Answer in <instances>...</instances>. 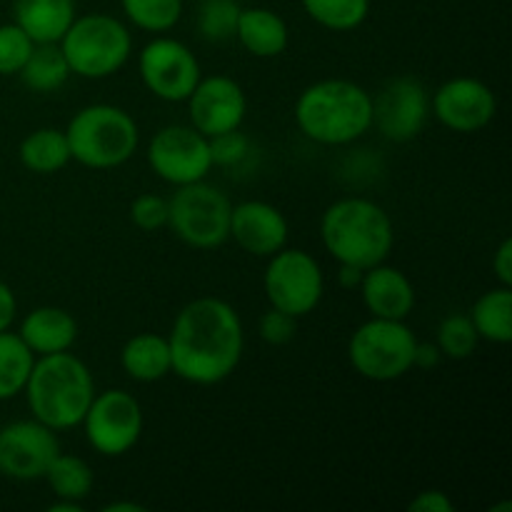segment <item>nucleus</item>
Masks as SVG:
<instances>
[{"label":"nucleus","instance_id":"f257e3e1","mask_svg":"<svg viewBox=\"0 0 512 512\" xmlns=\"http://www.w3.org/2000/svg\"><path fill=\"white\" fill-rule=\"evenodd\" d=\"M170 373L190 385H218L238 370L245 330L238 310L223 298H195L175 315L168 335Z\"/></svg>","mask_w":512,"mask_h":512},{"label":"nucleus","instance_id":"f03ea898","mask_svg":"<svg viewBox=\"0 0 512 512\" xmlns=\"http://www.w3.org/2000/svg\"><path fill=\"white\" fill-rule=\"evenodd\" d=\"M293 118L308 140L340 148L360 140L373 128V95L353 80H318L298 95Z\"/></svg>","mask_w":512,"mask_h":512},{"label":"nucleus","instance_id":"7ed1b4c3","mask_svg":"<svg viewBox=\"0 0 512 512\" xmlns=\"http://www.w3.org/2000/svg\"><path fill=\"white\" fill-rule=\"evenodd\" d=\"M23 393L33 418L60 433L83 423L95 398V380L88 365L65 350L35 358Z\"/></svg>","mask_w":512,"mask_h":512},{"label":"nucleus","instance_id":"20e7f679","mask_svg":"<svg viewBox=\"0 0 512 512\" xmlns=\"http://www.w3.org/2000/svg\"><path fill=\"white\" fill-rule=\"evenodd\" d=\"M320 240L338 265L368 270L388 260L395 228L383 205L370 198H340L320 218Z\"/></svg>","mask_w":512,"mask_h":512},{"label":"nucleus","instance_id":"39448f33","mask_svg":"<svg viewBox=\"0 0 512 512\" xmlns=\"http://www.w3.org/2000/svg\"><path fill=\"white\" fill-rule=\"evenodd\" d=\"M70 160L90 170H113L128 163L140 145V128L128 110L110 103L85 105L65 128Z\"/></svg>","mask_w":512,"mask_h":512},{"label":"nucleus","instance_id":"423d86ee","mask_svg":"<svg viewBox=\"0 0 512 512\" xmlns=\"http://www.w3.org/2000/svg\"><path fill=\"white\" fill-rule=\"evenodd\" d=\"M60 50L70 73L85 80H103L125 68L133 55V35L128 25L105 13L83 15L70 23L60 38Z\"/></svg>","mask_w":512,"mask_h":512},{"label":"nucleus","instance_id":"0eeeda50","mask_svg":"<svg viewBox=\"0 0 512 512\" xmlns=\"http://www.w3.org/2000/svg\"><path fill=\"white\" fill-rule=\"evenodd\" d=\"M415 348L418 338L405 320L370 318L350 335L348 358L360 378L393 383L415 368Z\"/></svg>","mask_w":512,"mask_h":512},{"label":"nucleus","instance_id":"6e6552de","mask_svg":"<svg viewBox=\"0 0 512 512\" xmlns=\"http://www.w3.org/2000/svg\"><path fill=\"white\" fill-rule=\"evenodd\" d=\"M230 213L228 195L205 180L180 185L168 198V228L195 250H215L228 243Z\"/></svg>","mask_w":512,"mask_h":512},{"label":"nucleus","instance_id":"1a4fd4ad","mask_svg":"<svg viewBox=\"0 0 512 512\" xmlns=\"http://www.w3.org/2000/svg\"><path fill=\"white\" fill-rule=\"evenodd\" d=\"M263 290L270 308L293 318H305L320 305L325 293V275L318 260L300 248L278 250L268 258Z\"/></svg>","mask_w":512,"mask_h":512},{"label":"nucleus","instance_id":"9d476101","mask_svg":"<svg viewBox=\"0 0 512 512\" xmlns=\"http://www.w3.org/2000/svg\"><path fill=\"white\" fill-rule=\"evenodd\" d=\"M80 425L95 453L105 458H120L140 443L145 418L133 393L105 390V393H95Z\"/></svg>","mask_w":512,"mask_h":512},{"label":"nucleus","instance_id":"9b49d317","mask_svg":"<svg viewBox=\"0 0 512 512\" xmlns=\"http://www.w3.org/2000/svg\"><path fill=\"white\" fill-rule=\"evenodd\" d=\"M138 73L145 88L165 103H185L203 78L193 50L168 35L145 43L138 55Z\"/></svg>","mask_w":512,"mask_h":512},{"label":"nucleus","instance_id":"f8f14e48","mask_svg":"<svg viewBox=\"0 0 512 512\" xmlns=\"http://www.w3.org/2000/svg\"><path fill=\"white\" fill-rule=\"evenodd\" d=\"M148 165L173 188L200 183L210 175L213 155L210 140L193 125H165L148 145Z\"/></svg>","mask_w":512,"mask_h":512},{"label":"nucleus","instance_id":"ddd939ff","mask_svg":"<svg viewBox=\"0 0 512 512\" xmlns=\"http://www.w3.org/2000/svg\"><path fill=\"white\" fill-rule=\"evenodd\" d=\"M430 118V95L413 75L388 80L373 98V125L383 138L408 143L423 133Z\"/></svg>","mask_w":512,"mask_h":512},{"label":"nucleus","instance_id":"4468645a","mask_svg":"<svg viewBox=\"0 0 512 512\" xmlns=\"http://www.w3.org/2000/svg\"><path fill=\"white\" fill-rule=\"evenodd\" d=\"M58 453V435L40 420H15L0 428V470L8 478L43 480Z\"/></svg>","mask_w":512,"mask_h":512},{"label":"nucleus","instance_id":"2eb2a0df","mask_svg":"<svg viewBox=\"0 0 512 512\" xmlns=\"http://www.w3.org/2000/svg\"><path fill=\"white\" fill-rule=\"evenodd\" d=\"M430 113L453 133H478L493 123L498 98L483 80L460 75L440 85L430 98Z\"/></svg>","mask_w":512,"mask_h":512},{"label":"nucleus","instance_id":"dca6fc26","mask_svg":"<svg viewBox=\"0 0 512 512\" xmlns=\"http://www.w3.org/2000/svg\"><path fill=\"white\" fill-rule=\"evenodd\" d=\"M188 103L190 125L205 138L238 130L248 113V98L238 80L230 75H208L200 78L195 90L190 93Z\"/></svg>","mask_w":512,"mask_h":512},{"label":"nucleus","instance_id":"f3484780","mask_svg":"<svg viewBox=\"0 0 512 512\" xmlns=\"http://www.w3.org/2000/svg\"><path fill=\"white\" fill-rule=\"evenodd\" d=\"M290 225L283 210L265 200H245L233 205L230 238L255 258H270L288 245Z\"/></svg>","mask_w":512,"mask_h":512},{"label":"nucleus","instance_id":"a211bd4d","mask_svg":"<svg viewBox=\"0 0 512 512\" xmlns=\"http://www.w3.org/2000/svg\"><path fill=\"white\" fill-rule=\"evenodd\" d=\"M358 288L370 318L408 320L415 310V300H418L413 280L403 270L385 263L365 270Z\"/></svg>","mask_w":512,"mask_h":512},{"label":"nucleus","instance_id":"6ab92c4d","mask_svg":"<svg viewBox=\"0 0 512 512\" xmlns=\"http://www.w3.org/2000/svg\"><path fill=\"white\" fill-rule=\"evenodd\" d=\"M18 335L33 350L35 358H40V355L65 353V350L73 348L75 340H78V323L68 310L43 305V308L30 310L20 320Z\"/></svg>","mask_w":512,"mask_h":512},{"label":"nucleus","instance_id":"aec40b11","mask_svg":"<svg viewBox=\"0 0 512 512\" xmlns=\"http://www.w3.org/2000/svg\"><path fill=\"white\" fill-rule=\"evenodd\" d=\"M235 40L255 58H278L288 50L290 30L270 8H240Z\"/></svg>","mask_w":512,"mask_h":512},{"label":"nucleus","instance_id":"412c9836","mask_svg":"<svg viewBox=\"0 0 512 512\" xmlns=\"http://www.w3.org/2000/svg\"><path fill=\"white\" fill-rule=\"evenodd\" d=\"M75 20V0H15L13 23L25 30L35 45L60 43Z\"/></svg>","mask_w":512,"mask_h":512},{"label":"nucleus","instance_id":"4be33fe9","mask_svg":"<svg viewBox=\"0 0 512 512\" xmlns=\"http://www.w3.org/2000/svg\"><path fill=\"white\" fill-rule=\"evenodd\" d=\"M120 368L135 383H158L168 378L173 370L168 338L158 333L133 335L120 350Z\"/></svg>","mask_w":512,"mask_h":512},{"label":"nucleus","instance_id":"5701e85b","mask_svg":"<svg viewBox=\"0 0 512 512\" xmlns=\"http://www.w3.org/2000/svg\"><path fill=\"white\" fill-rule=\"evenodd\" d=\"M468 318L480 340L508 345L512 340V288L498 285L480 295Z\"/></svg>","mask_w":512,"mask_h":512},{"label":"nucleus","instance_id":"b1692460","mask_svg":"<svg viewBox=\"0 0 512 512\" xmlns=\"http://www.w3.org/2000/svg\"><path fill=\"white\" fill-rule=\"evenodd\" d=\"M20 163L25 170L38 175L60 173L70 163V145L65 130L38 128L25 135L18 148Z\"/></svg>","mask_w":512,"mask_h":512},{"label":"nucleus","instance_id":"393cba45","mask_svg":"<svg viewBox=\"0 0 512 512\" xmlns=\"http://www.w3.org/2000/svg\"><path fill=\"white\" fill-rule=\"evenodd\" d=\"M18 75L25 88L33 90V93H55L68 83L73 73H70L68 60H65L58 43H40L35 45Z\"/></svg>","mask_w":512,"mask_h":512},{"label":"nucleus","instance_id":"a878e982","mask_svg":"<svg viewBox=\"0 0 512 512\" xmlns=\"http://www.w3.org/2000/svg\"><path fill=\"white\" fill-rule=\"evenodd\" d=\"M33 365L35 355L23 343V338L18 333L3 330L0 333V403L23 393Z\"/></svg>","mask_w":512,"mask_h":512},{"label":"nucleus","instance_id":"bb28decb","mask_svg":"<svg viewBox=\"0 0 512 512\" xmlns=\"http://www.w3.org/2000/svg\"><path fill=\"white\" fill-rule=\"evenodd\" d=\"M43 480H48L55 498L73 500V503H83V500L93 493L95 485L93 468H90L83 458H78V455L65 453L55 455V460L50 463Z\"/></svg>","mask_w":512,"mask_h":512},{"label":"nucleus","instance_id":"cd10ccee","mask_svg":"<svg viewBox=\"0 0 512 512\" xmlns=\"http://www.w3.org/2000/svg\"><path fill=\"white\" fill-rule=\"evenodd\" d=\"M305 13L333 33H350L370 15V0H300Z\"/></svg>","mask_w":512,"mask_h":512},{"label":"nucleus","instance_id":"c85d7f7f","mask_svg":"<svg viewBox=\"0 0 512 512\" xmlns=\"http://www.w3.org/2000/svg\"><path fill=\"white\" fill-rule=\"evenodd\" d=\"M123 13L145 33H168L183 18V0H120Z\"/></svg>","mask_w":512,"mask_h":512},{"label":"nucleus","instance_id":"c756f323","mask_svg":"<svg viewBox=\"0 0 512 512\" xmlns=\"http://www.w3.org/2000/svg\"><path fill=\"white\" fill-rule=\"evenodd\" d=\"M240 3L238 0H203L198 8V33L208 43H228L235 38Z\"/></svg>","mask_w":512,"mask_h":512},{"label":"nucleus","instance_id":"7c9ffc66","mask_svg":"<svg viewBox=\"0 0 512 512\" xmlns=\"http://www.w3.org/2000/svg\"><path fill=\"white\" fill-rule=\"evenodd\" d=\"M478 333H475L473 323L468 315H448L443 323L438 325V345L440 355L450 360H465L478 350Z\"/></svg>","mask_w":512,"mask_h":512},{"label":"nucleus","instance_id":"2f4dec72","mask_svg":"<svg viewBox=\"0 0 512 512\" xmlns=\"http://www.w3.org/2000/svg\"><path fill=\"white\" fill-rule=\"evenodd\" d=\"M35 43L15 23L0 25V75H18Z\"/></svg>","mask_w":512,"mask_h":512},{"label":"nucleus","instance_id":"473e14b6","mask_svg":"<svg viewBox=\"0 0 512 512\" xmlns=\"http://www.w3.org/2000/svg\"><path fill=\"white\" fill-rule=\"evenodd\" d=\"M210 140V155H213V165L220 168H238L250 158V138L238 130H228V133L213 135Z\"/></svg>","mask_w":512,"mask_h":512},{"label":"nucleus","instance_id":"72a5a7b5","mask_svg":"<svg viewBox=\"0 0 512 512\" xmlns=\"http://www.w3.org/2000/svg\"><path fill=\"white\" fill-rule=\"evenodd\" d=\"M130 220H133L135 228L145 230V233L165 228L168 225V200L153 193L138 195L130 203Z\"/></svg>","mask_w":512,"mask_h":512},{"label":"nucleus","instance_id":"f704fd0d","mask_svg":"<svg viewBox=\"0 0 512 512\" xmlns=\"http://www.w3.org/2000/svg\"><path fill=\"white\" fill-rule=\"evenodd\" d=\"M295 328H298V318L278 308L265 310L258 323L260 338L268 345H288L295 338Z\"/></svg>","mask_w":512,"mask_h":512},{"label":"nucleus","instance_id":"c9c22d12","mask_svg":"<svg viewBox=\"0 0 512 512\" xmlns=\"http://www.w3.org/2000/svg\"><path fill=\"white\" fill-rule=\"evenodd\" d=\"M408 508L415 512H453L455 505L443 490H423L418 498L410 500Z\"/></svg>","mask_w":512,"mask_h":512},{"label":"nucleus","instance_id":"e433bc0d","mask_svg":"<svg viewBox=\"0 0 512 512\" xmlns=\"http://www.w3.org/2000/svg\"><path fill=\"white\" fill-rule=\"evenodd\" d=\"M493 273L498 278V285L512 288V240L505 238L493 253Z\"/></svg>","mask_w":512,"mask_h":512},{"label":"nucleus","instance_id":"4c0bfd02","mask_svg":"<svg viewBox=\"0 0 512 512\" xmlns=\"http://www.w3.org/2000/svg\"><path fill=\"white\" fill-rule=\"evenodd\" d=\"M15 315H18V300H15L13 288L0 280V333L13 328Z\"/></svg>","mask_w":512,"mask_h":512},{"label":"nucleus","instance_id":"58836bf2","mask_svg":"<svg viewBox=\"0 0 512 512\" xmlns=\"http://www.w3.org/2000/svg\"><path fill=\"white\" fill-rule=\"evenodd\" d=\"M440 358H443V355H440L438 345L420 343L418 340V348H415V368L428 370V368H433V365H438Z\"/></svg>","mask_w":512,"mask_h":512},{"label":"nucleus","instance_id":"ea45409f","mask_svg":"<svg viewBox=\"0 0 512 512\" xmlns=\"http://www.w3.org/2000/svg\"><path fill=\"white\" fill-rule=\"evenodd\" d=\"M363 273L365 270L360 268H353V265H340V273H338V280L343 288H358L360 280H363Z\"/></svg>","mask_w":512,"mask_h":512},{"label":"nucleus","instance_id":"a19ab883","mask_svg":"<svg viewBox=\"0 0 512 512\" xmlns=\"http://www.w3.org/2000/svg\"><path fill=\"white\" fill-rule=\"evenodd\" d=\"M50 512H83V503H73V500H60L58 503L48 505Z\"/></svg>","mask_w":512,"mask_h":512},{"label":"nucleus","instance_id":"79ce46f5","mask_svg":"<svg viewBox=\"0 0 512 512\" xmlns=\"http://www.w3.org/2000/svg\"><path fill=\"white\" fill-rule=\"evenodd\" d=\"M143 512L145 508L143 505H138V503H108L103 508V512Z\"/></svg>","mask_w":512,"mask_h":512},{"label":"nucleus","instance_id":"37998d69","mask_svg":"<svg viewBox=\"0 0 512 512\" xmlns=\"http://www.w3.org/2000/svg\"><path fill=\"white\" fill-rule=\"evenodd\" d=\"M0 478H3V470H0Z\"/></svg>","mask_w":512,"mask_h":512}]
</instances>
